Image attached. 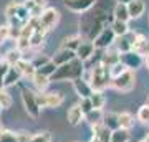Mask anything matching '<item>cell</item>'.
Here are the masks:
<instances>
[{"label": "cell", "mask_w": 149, "mask_h": 142, "mask_svg": "<svg viewBox=\"0 0 149 142\" xmlns=\"http://www.w3.org/2000/svg\"><path fill=\"white\" fill-rule=\"evenodd\" d=\"M83 73H85L83 61L78 60V58H74L73 61L58 66L56 73L52 76V79H53V81H65V79L74 81V79H78V78H83Z\"/></svg>", "instance_id": "1"}, {"label": "cell", "mask_w": 149, "mask_h": 142, "mask_svg": "<svg viewBox=\"0 0 149 142\" xmlns=\"http://www.w3.org/2000/svg\"><path fill=\"white\" fill-rule=\"evenodd\" d=\"M90 84L91 88L95 91H103L104 88H108V86H111V74H109V68L108 66H104V64H96V66H93V69H91L90 73Z\"/></svg>", "instance_id": "2"}, {"label": "cell", "mask_w": 149, "mask_h": 142, "mask_svg": "<svg viewBox=\"0 0 149 142\" xmlns=\"http://www.w3.org/2000/svg\"><path fill=\"white\" fill-rule=\"evenodd\" d=\"M22 101H23V107L28 112V116L33 117V119H38L40 112H42V107L38 104L37 93H33L28 88H22Z\"/></svg>", "instance_id": "3"}, {"label": "cell", "mask_w": 149, "mask_h": 142, "mask_svg": "<svg viewBox=\"0 0 149 142\" xmlns=\"http://www.w3.org/2000/svg\"><path fill=\"white\" fill-rule=\"evenodd\" d=\"M134 84H136V74L133 69H126L121 76L111 79V88L121 93H129L134 88Z\"/></svg>", "instance_id": "4"}, {"label": "cell", "mask_w": 149, "mask_h": 142, "mask_svg": "<svg viewBox=\"0 0 149 142\" xmlns=\"http://www.w3.org/2000/svg\"><path fill=\"white\" fill-rule=\"evenodd\" d=\"M37 99H38V104H40V107H58V106L63 104V94L61 93H55V91H52V93H40V94H37Z\"/></svg>", "instance_id": "5"}, {"label": "cell", "mask_w": 149, "mask_h": 142, "mask_svg": "<svg viewBox=\"0 0 149 142\" xmlns=\"http://www.w3.org/2000/svg\"><path fill=\"white\" fill-rule=\"evenodd\" d=\"M114 42H116V35L113 32V28L111 26H106V28L96 37V40L93 43H95V46L98 48V50H109V48L114 45Z\"/></svg>", "instance_id": "6"}, {"label": "cell", "mask_w": 149, "mask_h": 142, "mask_svg": "<svg viewBox=\"0 0 149 142\" xmlns=\"http://www.w3.org/2000/svg\"><path fill=\"white\" fill-rule=\"evenodd\" d=\"M98 0H63L65 7L74 13H86L96 5Z\"/></svg>", "instance_id": "7"}, {"label": "cell", "mask_w": 149, "mask_h": 142, "mask_svg": "<svg viewBox=\"0 0 149 142\" xmlns=\"http://www.w3.org/2000/svg\"><path fill=\"white\" fill-rule=\"evenodd\" d=\"M58 20H60V12L56 10V8H52V7H47V8L43 10V13L40 15V23H42L47 30L53 28V26L58 23Z\"/></svg>", "instance_id": "8"}, {"label": "cell", "mask_w": 149, "mask_h": 142, "mask_svg": "<svg viewBox=\"0 0 149 142\" xmlns=\"http://www.w3.org/2000/svg\"><path fill=\"white\" fill-rule=\"evenodd\" d=\"M121 61L124 63V66L128 69H136V68H139L141 64L144 63V58L141 56V55H138L136 51H128V53H121Z\"/></svg>", "instance_id": "9"}, {"label": "cell", "mask_w": 149, "mask_h": 142, "mask_svg": "<svg viewBox=\"0 0 149 142\" xmlns=\"http://www.w3.org/2000/svg\"><path fill=\"white\" fill-rule=\"evenodd\" d=\"M73 88L76 91V94L80 96L81 99H86V98H91V94L95 93V89L91 88V84L88 79L85 78H78L73 81Z\"/></svg>", "instance_id": "10"}, {"label": "cell", "mask_w": 149, "mask_h": 142, "mask_svg": "<svg viewBox=\"0 0 149 142\" xmlns=\"http://www.w3.org/2000/svg\"><path fill=\"white\" fill-rule=\"evenodd\" d=\"M74 58H76V51H71V50H66V48H60L58 51L52 56V61L56 63V66H61V64L73 61Z\"/></svg>", "instance_id": "11"}, {"label": "cell", "mask_w": 149, "mask_h": 142, "mask_svg": "<svg viewBox=\"0 0 149 142\" xmlns=\"http://www.w3.org/2000/svg\"><path fill=\"white\" fill-rule=\"evenodd\" d=\"M66 119H68V124H71V126L81 124V122L85 121V112H83V109H81V106L80 104L71 106V107L68 109V112H66Z\"/></svg>", "instance_id": "12"}, {"label": "cell", "mask_w": 149, "mask_h": 142, "mask_svg": "<svg viewBox=\"0 0 149 142\" xmlns=\"http://www.w3.org/2000/svg\"><path fill=\"white\" fill-rule=\"evenodd\" d=\"M133 51H136L138 55H141L143 58H146L149 55V38L138 33V37L134 40V45H133Z\"/></svg>", "instance_id": "13"}, {"label": "cell", "mask_w": 149, "mask_h": 142, "mask_svg": "<svg viewBox=\"0 0 149 142\" xmlns=\"http://www.w3.org/2000/svg\"><path fill=\"white\" fill-rule=\"evenodd\" d=\"M95 50H96V46L93 42H83L80 45V48L76 50V58L81 60V61H86V60H90L93 56Z\"/></svg>", "instance_id": "14"}, {"label": "cell", "mask_w": 149, "mask_h": 142, "mask_svg": "<svg viewBox=\"0 0 149 142\" xmlns=\"http://www.w3.org/2000/svg\"><path fill=\"white\" fill-rule=\"evenodd\" d=\"M22 76H23V74H22V71L17 68V66H10L7 76L3 78V88H10V86L17 84L22 79Z\"/></svg>", "instance_id": "15"}, {"label": "cell", "mask_w": 149, "mask_h": 142, "mask_svg": "<svg viewBox=\"0 0 149 142\" xmlns=\"http://www.w3.org/2000/svg\"><path fill=\"white\" fill-rule=\"evenodd\" d=\"M113 20L126 21V23L131 20V17H129V10H128V5H126V3H116L114 10H113Z\"/></svg>", "instance_id": "16"}, {"label": "cell", "mask_w": 149, "mask_h": 142, "mask_svg": "<svg viewBox=\"0 0 149 142\" xmlns=\"http://www.w3.org/2000/svg\"><path fill=\"white\" fill-rule=\"evenodd\" d=\"M128 10H129V17L131 18H139L146 10V3L143 0H133L128 3Z\"/></svg>", "instance_id": "17"}, {"label": "cell", "mask_w": 149, "mask_h": 142, "mask_svg": "<svg viewBox=\"0 0 149 142\" xmlns=\"http://www.w3.org/2000/svg\"><path fill=\"white\" fill-rule=\"evenodd\" d=\"M15 66L20 69L22 74H23V76H27V78H33L35 73H37V68L33 66V63H32V61H28V60H25V58L22 60V61H18Z\"/></svg>", "instance_id": "18"}, {"label": "cell", "mask_w": 149, "mask_h": 142, "mask_svg": "<svg viewBox=\"0 0 149 142\" xmlns=\"http://www.w3.org/2000/svg\"><path fill=\"white\" fill-rule=\"evenodd\" d=\"M93 132H95V137L100 142H111V132L113 131H109L106 126H103V124L95 126L93 127Z\"/></svg>", "instance_id": "19"}, {"label": "cell", "mask_w": 149, "mask_h": 142, "mask_svg": "<svg viewBox=\"0 0 149 142\" xmlns=\"http://www.w3.org/2000/svg\"><path fill=\"white\" fill-rule=\"evenodd\" d=\"M83 43L80 35H71V37H66L61 43V48H66V50H71V51H76L80 45Z\"/></svg>", "instance_id": "20"}, {"label": "cell", "mask_w": 149, "mask_h": 142, "mask_svg": "<svg viewBox=\"0 0 149 142\" xmlns=\"http://www.w3.org/2000/svg\"><path fill=\"white\" fill-rule=\"evenodd\" d=\"M3 60H5L10 66H15L18 61H22V60H23V51H20V50L15 46L13 50H8V51H7V55L3 56Z\"/></svg>", "instance_id": "21"}, {"label": "cell", "mask_w": 149, "mask_h": 142, "mask_svg": "<svg viewBox=\"0 0 149 142\" xmlns=\"http://www.w3.org/2000/svg\"><path fill=\"white\" fill-rule=\"evenodd\" d=\"M85 119L91 124V127L95 126H100V124H103V119H104V116H103V111L101 109H93L91 112H88L85 116Z\"/></svg>", "instance_id": "22"}, {"label": "cell", "mask_w": 149, "mask_h": 142, "mask_svg": "<svg viewBox=\"0 0 149 142\" xmlns=\"http://www.w3.org/2000/svg\"><path fill=\"white\" fill-rule=\"evenodd\" d=\"M113 28V32H114V35H116L118 38L119 37H124V35H128L131 30H129V26L126 21H119V20H113V23L109 25Z\"/></svg>", "instance_id": "23"}, {"label": "cell", "mask_w": 149, "mask_h": 142, "mask_svg": "<svg viewBox=\"0 0 149 142\" xmlns=\"http://www.w3.org/2000/svg\"><path fill=\"white\" fill-rule=\"evenodd\" d=\"M103 126H106L109 131H116V129H119V114H113V112L106 114L104 119H103Z\"/></svg>", "instance_id": "24"}, {"label": "cell", "mask_w": 149, "mask_h": 142, "mask_svg": "<svg viewBox=\"0 0 149 142\" xmlns=\"http://www.w3.org/2000/svg\"><path fill=\"white\" fill-rule=\"evenodd\" d=\"M131 139V134H129L128 129H116V131L111 132V142H129Z\"/></svg>", "instance_id": "25"}, {"label": "cell", "mask_w": 149, "mask_h": 142, "mask_svg": "<svg viewBox=\"0 0 149 142\" xmlns=\"http://www.w3.org/2000/svg\"><path fill=\"white\" fill-rule=\"evenodd\" d=\"M50 79L52 78H48V76H45V74H42V73H35V76L32 78V81H33V84L37 86L40 91H43V89H47V86H48V83H50Z\"/></svg>", "instance_id": "26"}, {"label": "cell", "mask_w": 149, "mask_h": 142, "mask_svg": "<svg viewBox=\"0 0 149 142\" xmlns=\"http://www.w3.org/2000/svg\"><path fill=\"white\" fill-rule=\"evenodd\" d=\"M90 99H91V104H93L95 109H103V106L106 103V98L103 94V91H95V93L91 94Z\"/></svg>", "instance_id": "27"}, {"label": "cell", "mask_w": 149, "mask_h": 142, "mask_svg": "<svg viewBox=\"0 0 149 142\" xmlns=\"http://www.w3.org/2000/svg\"><path fill=\"white\" fill-rule=\"evenodd\" d=\"M134 126V117L133 114H129V112H121L119 114V127L121 129H131Z\"/></svg>", "instance_id": "28"}, {"label": "cell", "mask_w": 149, "mask_h": 142, "mask_svg": "<svg viewBox=\"0 0 149 142\" xmlns=\"http://www.w3.org/2000/svg\"><path fill=\"white\" fill-rule=\"evenodd\" d=\"M56 69H58L56 63H53V61H48L47 64H43L42 68L38 69V73H42V74H45V76H48V78H52V76L56 73Z\"/></svg>", "instance_id": "29"}, {"label": "cell", "mask_w": 149, "mask_h": 142, "mask_svg": "<svg viewBox=\"0 0 149 142\" xmlns=\"http://www.w3.org/2000/svg\"><path fill=\"white\" fill-rule=\"evenodd\" d=\"M0 106H2V109L12 107V96L5 91V88H0Z\"/></svg>", "instance_id": "30"}, {"label": "cell", "mask_w": 149, "mask_h": 142, "mask_svg": "<svg viewBox=\"0 0 149 142\" xmlns=\"http://www.w3.org/2000/svg\"><path fill=\"white\" fill-rule=\"evenodd\" d=\"M126 66H124V63L123 61H118L116 64H113L111 68H109V74H111V79L113 78H118V76H121L124 71H126Z\"/></svg>", "instance_id": "31"}, {"label": "cell", "mask_w": 149, "mask_h": 142, "mask_svg": "<svg viewBox=\"0 0 149 142\" xmlns=\"http://www.w3.org/2000/svg\"><path fill=\"white\" fill-rule=\"evenodd\" d=\"M138 121L143 124H149V104H144L138 111Z\"/></svg>", "instance_id": "32"}, {"label": "cell", "mask_w": 149, "mask_h": 142, "mask_svg": "<svg viewBox=\"0 0 149 142\" xmlns=\"http://www.w3.org/2000/svg\"><path fill=\"white\" fill-rule=\"evenodd\" d=\"M52 141V134L48 131H42V132H37L35 136L30 137V142H50Z\"/></svg>", "instance_id": "33"}, {"label": "cell", "mask_w": 149, "mask_h": 142, "mask_svg": "<svg viewBox=\"0 0 149 142\" xmlns=\"http://www.w3.org/2000/svg\"><path fill=\"white\" fill-rule=\"evenodd\" d=\"M0 142H18V134L12 131H2L0 132Z\"/></svg>", "instance_id": "34"}, {"label": "cell", "mask_w": 149, "mask_h": 142, "mask_svg": "<svg viewBox=\"0 0 149 142\" xmlns=\"http://www.w3.org/2000/svg\"><path fill=\"white\" fill-rule=\"evenodd\" d=\"M18 8H20V3H17V2H10V3L5 7V17L8 18V20L13 18V17H17Z\"/></svg>", "instance_id": "35"}, {"label": "cell", "mask_w": 149, "mask_h": 142, "mask_svg": "<svg viewBox=\"0 0 149 142\" xmlns=\"http://www.w3.org/2000/svg\"><path fill=\"white\" fill-rule=\"evenodd\" d=\"M48 61H52V58H48V56H45V55H37V56L32 60V63H33V66L37 68V71L42 68L43 64H47Z\"/></svg>", "instance_id": "36"}, {"label": "cell", "mask_w": 149, "mask_h": 142, "mask_svg": "<svg viewBox=\"0 0 149 142\" xmlns=\"http://www.w3.org/2000/svg\"><path fill=\"white\" fill-rule=\"evenodd\" d=\"M8 69H10V64L5 60H0V88H3V78L7 76Z\"/></svg>", "instance_id": "37"}, {"label": "cell", "mask_w": 149, "mask_h": 142, "mask_svg": "<svg viewBox=\"0 0 149 142\" xmlns=\"http://www.w3.org/2000/svg\"><path fill=\"white\" fill-rule=\"evenodd\" d=\"M8 37H10V26L0 25V45H3V43L8 40Z\"/></svg>", "instance_id": "38"}, {"label": "cell", "mask_w": 149, "mask_h": 142, "mask_svg": "<svg viewBox=\"0 0 149 142\" xmlns=\"http://www.w3.org/2000/svg\"><path fill=\"white\" fill-rule=\"evenodd\" d=\"M80 106H81V109H83V112H85V116L88 114V112H91V111L95 109V107H93V104H91V99H90V98H86V99H81Z\"/></svg>", "instance_id": "39"}, {"label": "cell", "mask_w": 149, "mask_h": 142, "mask_svg": "<svg viewBox=\"0 0 149 142\" xmlns=\"http://www.w3.org/2000/svg\"><path fill=\"white\" fill-rule=\"evenodd\" d=\"M38 7H42V8H47V0H33Z\"/></svg>", "instance_id": "40"}, {"label": "cell", "mask_w": 149, "mask_h": 142, "mask_svg": "<svg viewBox=\"0 0 149 142\" xmlns=\"http://www.w3.org/2000/svg\"><path fill=\"white\" fill-rule=\"evenodd\" d=\"M118 3H126V5H128L129 2H133V0H116Z\"/></svg>", "instance_id": "41"}, {"label": "cell", "mask_w": 149, "mask_h": 142, "mask_svg": "<svg viewBox=\"0 0 149 142\" xmlns=\"http://www.w3.org/2000/svg\"><path fill=\"white\" fill-rule=\"evenodd\" d=\"M144 64H146V68H149V55L144 58Z\"/></svg>", "instance_id": "42"}, {"label": "cell", "mask_w": 149, "mask_h": 142, "mask_svg": "<svg viewBox=\"0 0 149 142\" xmlns=\"http://www.w3.org/2000/svg\"><path fill=\"white\" fill-rule=\"evenodd\" d=\"M139 142H149V134H148V136H146V137H144V139H141V141H139Z\"/></svg>", "instance_id": "43"}, {"label": "cell", "mask_w": 149, "mask_h": 142, "mask_svg": "<svg viewBox=\"0 0 149 142\" xmlns=\"http://www.w3.org/2000/svg\"><path fill=\"white\" fill-rule=\"evenodd\" d=\"M90 142H100V141H98V139H96V137L95 136H93V139H91V141Z\"/></svg>", "instance_id": "44"}, {"label": "cell", "mask_w": 149, "mask_h": 142, "mask_svg": "<svg viewBox=\"0 0 149 142\" xmlns=\"http://www.w3.org/2000/svg\"><path fill=\"white\" fill-rule=\"evenodd\" d=\"M2 131H3V129H2V124H0V132H2Z\"/></svg>", "instance_id": "45"}, {"label": "cell", "mask_w": 149, "mask_h": 142, "mask_svg": "<svg viewBox=\"0 0 149 142\" xmlns=\"http://www.w3.org/2000/svg\"><path fill=\"white\" fill-rule=\"evenodd\" d=\"M0 111H2V106H0Z\"/></svg>", "instance_id": "46"}]
</instances>
